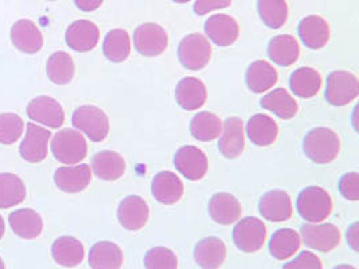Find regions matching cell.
<instances>
[{"label": "cell", "instance_id": "1", "mask_svg": "<svg viewBox=\"0 0 359 269\" xmlns=\"http://www.w3.org/2000/svg\"><path fill=\"white\" fill-rule=\"evenodd\" d=\"M303 149L312 162L326 165L337 159L341 151V140L330 128H313L304 137Z\"/></svg>", "mask_w": 359, "mask_h": 269}, {"label": "cell", "instance_id": "2", "mask_svg": "<svg viewBox=\"0 0 359 269\" xmlns=\"http://www.w3.org/2000/svg\"><path fill=\"white\" fill-rule=\"evenodd\" d=\"M51 152L64 165H77L85 159L88 144L83 134L76 130L65 128L53 136Z\"/></svg>", "mask_w": 359, "mask_h": 269}, {"label": "cell", "instance_id": "3", "mask_svg": "<svg viewBox=\"0 0 359 269\" xmlns=\"http://www.w3.org/2000/svg\"><path fill=\"white\" fill-rule=\"evenodd\" d=\"M296 207L302 219L311 223H319L330 217L332 212V200L325 188L310 186L299 194Z\"/></svg>", "mask_w": 359, "mask_h": 269}, {"label": "cell", "instance_id": "4", "mask_svg": "<svg viewBox=\"0 0 359 269\" xmlns=\"http://www.w3.org/2000/svg\"><path fill=\"white\" fill-rule=\"evenodd\" d=\"M72 123L92 142H102L109 134V118L102 109L93 105L77 108L72 116Z\"/></svg>", "mask_w": 359, "mask_h": 269}, {"label": "cell", "instance_id": "5", "mask_svg": "<svg viewBox=\"0 0 359 269\" xmlns=\"http://www.w3.org/2000/svg\"><path fill=\"white\" fill-rule=\"evenodd\" d=\"M180 64L189 70H201L212 58V46L202 34H189L180 41L178 48Z\"/></svg>", "mask_w": 359, "mask_h": 269}, {"label": "cell", "instance_id": "6", "mask_svg": "<svg viewBox=\"0 0 359 269\" xmlns=\"http://www.w3.org/2000/svg\"><path fill=\"white\" fill-rule=\"evenodd\" d=\"M359 81L355 74L344 70L332 71L327 78L326 100L334 106H343L355 100Z\"/></svg>", "mask_w": 359, "mask_h": 269}, {"label": "cell", "instance_id": "7", "mask_svg": "<svg viewBox=\"0 0 359 269\" xmlns=\"http://www.w3.org/2000/svg\"><path fill=\"white\" fill-rule=\"evenodd\" d=\"M233 240L241 252H259L266 240V228L260 219L246 217L234 226Z\"/></svg>", "mask_w": 359, "mask_h": 269}, {"label": "cell", "instance_id": "8", "mask_svg": "<svg viewBox=\"0 0 359 269\" xmlns=\"http://www.w3.org/2000/svg\"><path fill=\"white\" fill-rule=\"evenodd\" d=\"M135 49L144 57L161 55L168 46V35L156 23H144L133 33Z\"/></svg>", "mask_w": 359, "mask_h": 269}, {"label": "cell", "instance_id": "9", "mask_svg": "<svg viewBox=\"0 0 359 269\" xmlns=\"http://www.w3.org/2000/svg\"><path fill=\"white\" fill-rule=\"evenodd\" d=\"M304 244L319 252H331L341 242V232L332 223H306L300 229Z\"/></svg>", "mask_w": 359, "mask_h": 269}, {"label": "cell", "instance_id": "10", "mask_svg": "<svg viewBox=\"0 0 359 269\" xmlns=\"http://www.w3.org/2000/svg\"><path fill=\"white\" fill-rule=\"evenodd\" d=\"M27 116L50 128H60L65 121V112L61 104L50 96H38L30 101Z\"/></svg>", "mask_w": 359, "mask_h": 269}, {"label": "cell", "instance_id": "11", "mask_svg": "<svg viewBox=\"0 0 359 269\" xmlns=\"http://www.w3.org/2000/svg\"><path fill=\"white\" fill-rule=\"evenodd\" d=\"M50 137L49 130L29 123L25 139L19 147L20 156L30 163L42 162L48 156Z\"/></svg>", "mask_w": 359, "mask_h": 269}, {"label": "cell", "instance_id": "12", "mask_svg": "<svg viewBox=\"0 0 359 269\" xmlns=\"http://www.w3.org/2000/svg\"><path fill=\"white\" fill-rule=\"evenodd\" d=\"M175 167L189 181L202 179L209 168L205 152L194 146H184L174 156Z\"/></svg>", "mask_w": 359, "mask_h": 269}, {"label": "cell", "instance_id": "13", "mask_svg": "<svg viewBox=\"0 0 359 269\" xmlns=\"http://www.w3.org/2000/svg\"><path fill=\"white\" fill-rule=\"evenodd\" d=\"M149 217L147 202L139 195H130L120 202L117 210V219L120 225L131 232L143 229Z\"/></svg>", "mask_w": 359, "mask_h": 269}, {"label": "cell", "instance_id": "14", "mask_svg": "<svg viewBox=\"0 0 359 269\" xmlns=\"http://www.w3.org/2000/svg\"><path fill=\"white\" fill-rule=\"evenodd\" d=\"M98 39L100 30L97 25L90 20H76L66 30V45L74 51L85 53L93 50L97 46Z\"/></svg>", "mask_w": 359, "mask_h": 269}, {"label": "cell", "instance_id": "15", "mask_svg": "<svg viewBox=\"0 0 359 269\" xmlns=\"http://www.w3.org/2000/svg\"><path fill=\"white\" fill-rule=\"evenodd\" d=\"M218 149L228 159H236L245 149L244 123L238 118H229L222 123Z\"/></svg>", "mask_w": 359, "mask_h": 269}, {"label": "cell", "instance_id": "16", "mask_svg": "<svg viewBox=\"0 0 359 269\" xmlns=\"http://www.w3.org/2000/svg\"><path fill=\"white\" fill-rule=\"evenodd\" d=\"M259 210L266 221L283 222L291 219L294 207L288 193L283 190H272L262 195L259 202Z\"/></svg>", "mask_w": 359, "mask_h": 269}, {"label": "cell", "instance_id": "17", "mask_svg": "<svg viewBox=\"0 0 359 269\" xmlns=\"http://www.w3.org/2000/svg\"><path fill=\"white\" fill-rule=\"evenodd\" d=\"M11 42L18 50L35 54L43 48V35L29 19H20L11 27Z\"/></svg>", "mask_w": 359, "mask_h": 269}, {"label": "cell", "instance_id": "18", "mask_svg": "<svg viewBox=\"0 0 359 269\" xmlns=\"http://www.w3.org/2000/svg\"><path fill=\"white\" fill-rule=\"evenodd\" d=\"M226 245L217 237L201 240L194 249V260L202 269H218L226 260Z\"/></svg>", "mask_w": 359, "mask_h": 269}, {"label": "cell", "instance_id": "19", "mask_svg": "<svg viewBox=\"0 0 359 269\" xmlns=\"http://www.w3.org/2000/svg\"><path fill=\"white\" fill-rule=\"evenodd\" d=\"M205 32L217 46L233 45L240 34L238 23L226 14H218L209 18L205 23Z\"/></svg>", "mask_w": 359, "mask_h": 269}, {"label": "cell", "instance_id": "20", "mask_svg": "<svg viewBox=\"0 0 359 269\" xmlns=\"http://www.w3.org/2000/svg\"><path fill=\"white\" fill-rule=\"evenodd\" d=\"M51 256L58 265L74 268L83 261L85 249L81 241L76 237L62 235L54 241L51 247Z\"/></svg>", "mask_w": 359, "mask_h": 269}, {"label": "cell", "instance_id": "21", "mask_svg": "<svg viewBox=\"0 0 359 269\" xmlns=\"http://www.w3.org/2000/svg\"><path fill=\"white\" fill-rule=\"evenodd\" d=\"M92 181V170L88 165L60 167L54 172V184L65 193L83 191Z\"/></svg>", "mask_w": 359, "mask_h": 269}, {"label": "cell", "instance_id": "22", "mask_svg": "<svg viewBox=\"0 0 359 269\" xmlns=\"http://www.w3.org/2000/svg\"><path fill=\"white\" fill-rule=\"evenodd\" d=\"M184 187L180 177L172 171H162L152 179V195L164 205H174L183 197Z\"/></svg>", "mask_w": 359, "mask_h": 269}, {"label": "cell", "instance_id": "23", "mask_svg": "<svg viewBox=\"0 0 359 269\" xmlns=\"http://www.w3.org/2000/svg\"><path fill=\"white\" fill-rule=\"evenodd\" d=\"M299 36L309 49H322L326 46L330 39V26L319 15L306 17L302 19L299 25Z\"/></svg>", "mask_w": 359, "mask_h": 269}, {"label": "cell", "instance_id": "24", "mask_svg": "<svg viewBox=\"0 0 359 269\" xmlns=\"http://www.w3.org/2000/svg\"><path fill=\"white\" fill-rule=\"evenodd\" d=\"M175 99L186 111H196L208 100V90L205 84L196 77H186L175 89Z\"/></svg>", "mask_w": 359, "mask_h": 269}, {"label": "cell", "instance_id": "25", "mask_svg": "<svg viewBox=\"0 0 359 269\" xmlns=\"http://www.w3.org/2000/svg\"><path fill=\"white\" fill-rule=\"evenodd\" d=\"M243 209L238 200L229 193H217L209 202V214L219 225H230L241 217Z\"/></svg>", "mask_w": 359, "mask_h": 269}, {"label": "cell", "instance_id": "26", "mask_svg": "<svg viewBox=\"0 0 359 269\" xmlns=\"http://www.w3.org/2000/svg\"><path fill=\"white\" fill-rule=\"evenodd\" d=\"M92 170L102 181H117L126 172V160L118 152L104 150L92 158Z\"/></svg>", "mask_w": 359, "mask_h": 269}, {"label": "cell", "instance_id": "27", "mask_svg": "<svg viewBox=\"0 0 359 269\" xmlns=\"http://www.w3.org/2000/svg\"><path fill=\"white\" fill-rule=\"evenodd\" d=\"M13 232L25 240L39 237L43 230V219L33 209H19L8 216Z\"/></svg>", "mask_w": 359, "mask_h": 269}, {"label": "cell", "instance_id": "28", "mask_svg": "<svg viewBox=\"0 0 359 269\" xmlns=\"http://www.w3.org/2000/svg\"><path fill=\"white\" fill-rule=\"evenodd\" d=\"M246 134L253 144L268 147L278 139V123L268 115H255L246 124Z\"/></svg>", "mask_w": 359, "mask_h": 269}, {"label": "cell", "instance_id": "29", "mask_svg": "<svg viewBox=\"0 0 359 269\" xmlns=\"http://www.w3.org/2000/svg\"><path fill=\"white\" fill-rule=\"evenodd\" d=\"M123 263V251L111 241L95 244L89 252V265L92 269H120Z\"/></svg>", "mask_w": 359, "mask_h": 269}, {"label": "cell", "instance_id": "30", "mask_svg": "<svg viewBox=\"0 0 359 269\" xmlns=\"http://www.w3.org/2000/svg\"><path fill=\"white\" fill-rule=\"evenodd\" d=\"M268 55L278 67H291L300 55V48L292 35L281 34L269 42Z\"/></svg>", "mask_w": 359, "mask_h": 269}, {"label": "cell", "instance_id": "31", "mask_svg": "<svg viewBox=\"0 0 359 269\" xmlns=\"http://www.w3.org/2000/svg\"><path fill=\"white\" fill-rule=\"evenodd\" d=\"M278 71L266 61H256L246 70V85L253 93H264L278 83Z\"/></svg>", "mask_w": 359, "mask_h": 269}, {"label": "cell", "instance_id": "32", "mask_svg": "<svg viewBox=\"0 0 359 269\" xmlns=\"http://www.w3.org/2000/svg\"><path fill=\"white\" fill-rule=\"evenodd\" d=\"M291 89L302 99H311L318 95L322 88V76L312 67H299L291 74Z\"/></svg>", "mask_w": 359, "mask_h": 269}, {"label": "cell", "instance_id": "33", "mask_svg": "<svg viewBox=\"0 0 359 269\" xmlns=\"http://www.w3.org/2000/svg\"><path fill=\"white\" fill-rule=\"evenodd\" d=\"M262 106L284 120L294 118L299 109L296 100L283 88H278L265 95L262 97Z\"/></svg>", "mask_w": 359, "mask_h": 269}, {"label": "cell", "instance_id": "34", "mask_svg": "<svg viewBox=\"0 0 359 269\" xmlns=\"http://www.w3.org/2000/svg\"><path fill=\"white\" fill-rule=\"evenodd\" d=\"M26 187L23 181L10 172L0 174V209H10L25 201Z\"/></svg>", "mask_w": 359, "mask_h": 269}, {"label": "cell", "instance_id": "35", "mask_svg": "<svg viewBox=\"0 0 359 269\" xmlns=\"http://www.w3.org/2000/svg\"><path fill=\"white\" fill-rule=\"evenodd\" d=\"M104 55L112 62H123L130 57L131 38L126 30L116 29L107 34L102 45Z\"/></svg>", "mask_w": 359, "mask_h": 269}, {"label": "cell", "instance_id": "36", "mask_svg": "<svg viewBox=\"0 0 359 269\" xmlns=\"http://www.w3.org/2000/svg\"><path fill=\"white\" fill-rule=\"evenodd\" d=\"M74 70L73 58L65 51H57L48 60L46 73L50 81L54 84H69L74 77Z\"/></svg>", "mask_w": 359, "mask_h": 269}, {"label": "cell", "instance_id": "37", "mask_svg": "<svg viewBox=\"0 0 359 269\" xmlns=\"http://www.w3.org/2000/svg\"><path fill=\"white\" fill-rule=\"evenodd\" d=\"M300 235L292 229H280L269 241V252L278 260H287L299 251Z\"/></svg>", "mask_w": 359, "mask_h": 269}, {"label": "cell", "instance_id": "38", "mask_svg": "<svg viewBox=\"0 0 359 269\" xmlns=\"http://www.w3.org/2000/svg\"><path fill=\"white\" fill-rule=\"evenodd\" d=\"M222 131V121L210 112H201L190 123V132L201 142H212Z\"/></svg>", "mask_w": 359, "mask_h": 269}, {"label": "cell", "instance_id": "39", "mask_svg": "<svg viewBox=\"0 0 359 269\" xmlns=\"http://www.w3.org/2000/svg\"><path fill=\"white\" fill-rule=\"evenodd\" d=\"M259 14L262 22L271 29H280L288 19V6L285 0H259Z\"/></svg>", "mask_w": 359, "mask_h": 269}, {"label": "cell", "instance_id": "40", "mask_svg": "<svg viewBox=\"0 0 359 269\" xmlns=\"http://www.w3.org/2000/svg\"><path fill=\"white\" fill-rule=\"evenodd\" d=\"M25 123L15 113H0V143L14 144L23 134Z\"/></svg>", "mask_w": 359, "mask_h": 269}, {"label": "cell", "instance_id": "41", "mask_svg": "<svg viewBox=\"0 0 359 269\" xmlns=\"http://www.w3.org/2000/svg\"><path fill=\"white\" fill-rule=\"evenodd\" d=\"M146 269H177V254L165 247H155L148 251L144 257Z\"/></svg>", "mask_w": 359, "mask_h": 269}, {"label": "cell", "instance_id": "42", "mask_svg": "<svg viewBox=\"0 0 359 269\" xmlns=\"http://www.w3.org/2000/svg\"><path fill=\"white\" fill-rule=\"evenodd\" d=\"M339 191L348 201L359 200V175L357 172H348L339 181Z\"/></svg>", "mask_w": 359, "mask_h": 269}, {"label": "cell", "instance_id": "43", "mask_svg": "<svg viewBox=\"0 0 359 269\" xmlns=\"http://www.w3.org/2000/svg\"><path fill=\"white\" fill-rule=\"evenodd\" d=\"M283 269H323L320 258L311 252L300 253L291 263L285 264Z\"/></svg>", "mask_w": 359, "mask_h": 269}, {"label": "cell", "instance_id": "44", "mask_svg": "<svg viewBox=\"0 0 359 269\" xmlns=\"http://www.w3.org/2000/svg\"><path fill=\"white\" fill-rule=\"evenodd\" d=\"M231 4V0H196L194 13L198 15H206L214 10L226 8Z\"/></svg>", "mask_w": 359, "mask_h": 269}, {"label": "cell", "instance_id": "45", "mask_svg": "<svg viewBox=\"0 0 359 269\" xmlns=\"http://www.w3.org/2000/svg\"><path fill=\"white\" fill-rule=\"evenodd\" d=\"M102 1L104 0H74L76 6L85 13H90V11L97 10L98 7L102 4Z\"/></svg>", "mask_w": 359, "mask_h": 269}, {"label": "cell", "instance_id": "46", "mask_svg": "<svg viewBox=\"0 0 359 269\" xmlns=\"http://www.w3.org/2000/svg\"><path fill=\"white\" fill-rule=\"evenodd\" d=\"M347 241L350 247L357 252L358 251V222L353 223L347 230Z\"/></svg>", "mask_w": 359, "mask_h": 269}, {"label": "cell", "instance_id": "47", "mask_svg": "<svg viewBox=\"0 0 359 269\" xmlns=\"http://www.w3.org/2000/svg\"><path fill=\"white\" fill-rule=\"evenodd\" d=\"M4 232H6V225H4V221L1 219V216H0V240L3 238V235H4Z\"/></svg>", "mask_w": 359, "mask_h": 269}, {"label": "cell", "instance_id": "48", "mask_svg": "<svg viewBox=\"0 0 359 269\" xmlns=\"http://www.w3.org/2000/svg\"><path fill=\"white\" fill-rule=\"evenodd\" d=\"M334 269H357L354 268V267H351V265H339V267H335Z\"/></svg>", "mask_w": 359, "mask_h": 269}, {"label": "cell", "instance_id": "49", "mask_svg": "<svg viewBox=\"0 0 359 269\" xmlns=\"http://www.w3.org/2000/svg\"><path fill=\"white\" fill-rule=\"evenodd\" d=\"M0 269H6V265H4V261H3V258L0 257Z\"/></svg>", "mask_w": 359, "mask_h": 269}, {"label": "cell", "instance_id": "50", "mask_svg": "<svg viewBox=\"0 0 359 269\" xmlns=\"http://www.w3.org/2000/svg\"><path fill=\"white\" fill-rule=\"evenodd\" d=\"M172 1H175V3H189L190 0H172Z\"/></svg>", "mask_w": 359, "mask_h": 269}]
</instances>
